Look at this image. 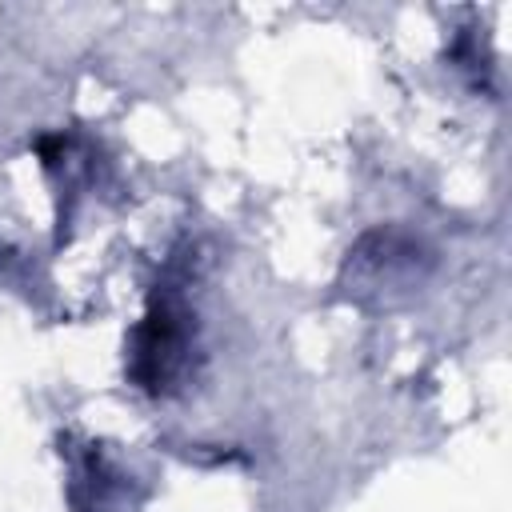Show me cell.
Wrapping results in <instances>:
<instances>
[{"label":"cell","mask_w":512,"mask_h":512,"mask_svg":"<svg viewBox=\"0 0 512 512\" xmlns=\"http://www.w3.org/2000/svg\"><path fill=\"white\" fill-rule=\"evenodd\" d=\"M188 360V328L184 316L172 304H152L144 324L136 328V348H132V376L140 388L160 392L176 380V372Z\"/></svg>","instance_id":"cell-1"}]
</instances>
